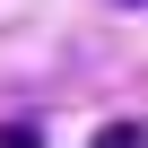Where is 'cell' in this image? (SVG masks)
Listing matches in <instances>:
<instances>
[{
	"label": "cell",
	"instance_id": "6da1fadb",
	"mask_svg": "<svg viewBox=\"0 0 148 148\" xmlns=\"http://www.w3.org/2000/svg\"><path fill=\"white\" fill-rule=\"evenodd\" d=\"M87 148H148V131H139V122H105Z\"/></svg>",
	"mask_w": 148,
	"mask_h": 148
},
{
	"label": "cell",
	"instance_id": "7a4b0ae2",
	"mask_svg": "<svg viewBox=\"0 0 148 148\" xmlns=\"http://www.w3.org/2000/svg\"><path fill=\"white\" fill-rule=\"evenodd\" d=\"M0 148H44V131H35V122H9V131H0Z\"/></svg>",
	"mask_w": 148,
	"mask_h": 148
},
{
	"label": "cell",
	"instance_id": "3957f363",
	"mask_svg": "<svg viewBox=\"0 0 148 148\" xmlns=\"http://www.w3.org/2000/svg\"><path fill=\"white\" fill-rule=\"evenodd\" d=\"M131 9H139V0H131Z\"/></svg>",
	"mask_w": 148,
	"mask_h": 148
}]
</instances>
